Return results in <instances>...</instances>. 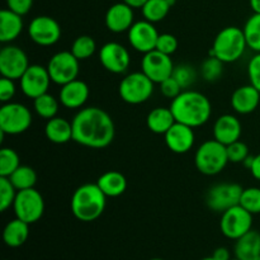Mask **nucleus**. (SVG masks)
<instances>
[{
	"mask_svg": "<svg viewBox=\"0 0 260 260\" xmlns=\"http://www.w3.org/2000/svg\"><path fill=\"white\" fill-rule=\"evenodd\" d=\"M174 114H173L172 109L165 108V107H157V108L152 109L146 118L147 128L156 135H165L168 129L175 123Z\"/></svg>",
	"mask_w": 260,
	"mask_h": 260,
	"instance_id": "cd10ccee",
	"label": "nucleus"
},
{
	"mask_svg": "<svg viewBox=\"0 0 260 260\" xmlns=\"http://www.w3.org/2000/svg\"><path fill=\"white\" fill-rule=\"evenodd\" d=\"M122 2L126 3V4H128L129 7H132L134 9H136V8H140V9H141L147 0H122Z\"/></svg>",
	"mask_w": 260,
	"mask_h": 260,
	"instance_id": "de8ad7c7",
	"label": "nucleus"
},
{
	"mask_svg": "<svg viewBox=\"0 0 260 260\" xmlns=\"http://www.w3.org/2000/svg\"><path fill=\"white\" fill-rule=\"evenodd\" d=\"M99 61L107 71L112 74H123L131 63L128 50L118 42H108L99 50Z\"/></svg>",
	"mask_w": 260,
	"mask_h": 260,
	"instance_id": "dca6fc26",
	"label": "nucleus"
},
{
	"mask_svg": "<svg viewBox=\"0 0 260 260\" xmlns=\"http://www.w3.org/2000/svg\"><path fill=\"white\" fill-rule=\"evenodd\" d=\"M58 106H60V101H57L55 96L48 93L33 99V107H35L36 113L45 119H51L56 117L58 112Z\"/></svg>",
	"mask_w": 260,
	"mask_h": 260,
	"instance_id": "7c9ffc66",
	"label": "nucleus"
},
{
	"mask_svg": "<svg viewBox=\"0 0 260 260\" xmlns=\"http://www.w3.org/2000/svg\"><path fill=\"white\" fill-rule=\"evenodd\" d=\"M5 2H7L8 9L22 15V17L28 14L33 7V0H5Z\"/></svg>",
	"mask_w": 260,
	"mask_h": 260,
	"instance_id": "c03bdc74",
	"label": "nucleus"
},
{
	"mask_svg": "<svg viewBox=\"0 0 260 260\" xmlns=\"http://www.w3.org/2000/svg\"><path fill=\"white\" fill-rule=\"evenodd\" d=\"M248 48L244 29L239 27H226L221 29L213 41L210 56L220 58L223 63L235 62Z\"/></svg>",
	"mask_w": 260,
	"mask_h": 260,
	"instance_id": "20e7f679",
	"label": "nucleus"
},
{
	"mask_svg": "<svg viewBox=\"0 0 260 260\" xmlns=\"http://www.w3.org/2000/svg\"><path fill=\"white\" fill-rule=\"evenodd\" d=\"M231 260H241V259H239V258H236V256H235V258H234V259H231Z\"/></svg>",
	"mask_w": 260,
	"mask_h": 260,
	"instance_id": "864d4df0",
	"label": "nucleus"
},
{
	"mask_svg": "<svg viewBox=\"0 0 260 260\" xmlns=\"http://www.w3.org/2000/svg\"><path fill=\"white\" fill-rule=\"evenodd\" d=\"M201 260H216V259L213 258V256H207V258H203V259H201Z\"/></svg>",
	"mask_w": 260,
	"mask_h": 260,
	"instance_id": "3c124183",
	"label": "nucleus"
},
{
	"mask_svg": "<svg viewBox=\"0 0 260 260\" xmlns=\"http://www.w3.org/2000/svg\"><path fill=\"white\" fill-rule=\"evenodd\" d=\"M253 160H254V156H251V155H249V156L246 157V159L244 160V161H243L244 167L248 168V169H250V168H251V164H253Z\"/></svg>",
	"mask_w": 260,
	"mask_h": 260,
	"instance_id": "8fccbe9b",
	"label": "nucleus"
},
{
	"mask_svg": "<svg viewBox=\"0 0 260 260\" xmlns=\"http://www.w3.org/2000/svg\"><path fill=\"white\" fill-rule=\"evenodd\" d=\"M45 135L53 144L62 145L73 140V123L62 117H53L48 119L45 126Z\"/></svg>",
	"mask_w": 260,
	"mask_h": 260,
	"instance_id": "b1692460",
	"label": "nucleus"
},
{
	"mask_svg": "<svg viewBox=\"0 0 260 260\" xmlns=\"http://www.w3.org/2000/svg\"><path fill=\"white\" fill-rule=\"evenodd\" d=\"M29 236V223L15 217L5 225L3 231V240L9 248H19Z\"/></svg>",
	"mask_w": 260,
	"mask_h": 260,
	"instance_id": "bb28decb",
	"label": "nucleus"
},
{
	"mask_svg": "<svg viewBox=\"0 0 260 260\" xmlns=\"http://www.w3.org/2000/svg\"><path fill=\"white\" fill-rule=\"evenodd\" d=\"M29 68V60L24 51L14 45H7L0 51V74L3 78L19 80Z\"/></svg>",
	"mask_w": 260,
	"mask_h": 260,
	"instance_id": "ddd939ff",
	"label": "nucleus"
},
{
	"mask_svg": "<svg viewBox=\"0 0 260 260\" xmlns=\"http://www.w3.org/2000/svg\"><path fill=\"white\" fill-rule=\"evenodd\" d=\"M80 61L74 56L71 51H60L50 58L47 70L51 80L57 85H65L78 79L80 71Z\"/></svg>",
	"mask_w": 260,
	"mask_h": 260,
	"instance_id": "9d476101",
	"label": "nucleus"
},
{
	"mask_svg": "<svg viewBox=\"0 0 260 260\" xmlns=\"http://www.w3.org/2000/svg\"><path fill=\"white\" fill-rule=\"evenodd\" d=\"M160 91H161L162 95L173 101V99L177 98V96L182 93L183 89L182 86L179 85V83H178L173 76H170L169 79H167V80H164L160 84Z\"/></svg>",
	"mask_w": 260,
	"mask_h": 260,
	"instance_id": "79ce46f5",
	"label": "nucleus"
},
{
	"mask_svg": "<svg viewBox=\"0 0 260 260\" xmlns=\"http://www.w3.org/2000/svg\"><path fill=\"white\" fill-rule=\"evenodd\" d=\"M89 94H90V90H89L88 84L80 79H75L65 85H61L58 101L65 108L78 109L86 103Z\"/></svg>",
	"mask_w": 260,
	"mask_h": 260,
	"instance_id": "aec40b11",
	"label": "nucleus"
},
{
	"mask_svg": "<svg viewBox=\"0 0 260 260\" xmlns=\"http://www.w3.org/2000/svg\"><path fill=\"white\" fill-rule=\"evenodd\" d=\"M73 141L90 149H104L113 142L116 127L112 117L98 107H86L75 114Z\"/></svg>",
	"mask_w": 260,
	"mask_h": 260,
	"instance_id": "f257e3e1",
	"label": "nucleus"
},
{
	"mask_svg": "<svg viewBox=\"0 0 260 260\" xmlns=\"http://www.w3.org/2000/svg\"><path fill=\"white\" fill-rule=\"evenodd\" d=\"M106 27L113 33L128 32L135 23L134 8L126 3H116L108 8L106 13Z\"/></svg>",
	"mask_w": 260,
	"mask_h": 260,
	"instance_id": "6ab92c4d",
	"label": "nucleus"
},
{
	"mask_svg": "<svg viewBox=\"0 0 260 260\" xmlns=\"http://www.w3.org/2000/svg\"><path fill=\"white\" fill-rule=\"evenodd\" d=\"M4 260H7V259H4Z\"/></svg>",
	"mask_w": 260,
	"mask_h": 260,
	"instance_id": "4d7b16f0",
	"label": "nucleus"
},
{
	"mask_svg": "<svg viewBox=\"0 0 260 260\" xmlns=\"http://www.w3.org/2000/svg\"><path fill=\"white\" fill-rule=\"evenodd\" d=\"M249 170H250L251 175H253L255 179L260 180V154L254 156L253 164H251V168Z\"/></svg>",
	"mask_w": 260,
	"mask_h": 260,
	"instance_id": "a18cd8bd",
	"label": "nucleus"
},
{
	"mask_svg": "<svg viewBox=\"0 0 260 260\" xmlns=\"http://www.w3.org/2000/svg\"><path fill=\"white\" fill-rule=\"evenodd\" d=\"M15 217L24 222L32 223L41 220L45 212V200L42 194L35 188L18 190L17 197L13 203Z\"/></svg>",
	"mask_w": 260,
	"mask_h": 260,
	"instance_id": "6e6552de",
	"label": "nucleus"
},
{
	"mask_svg": "<svg viewBox=\"0 0 260 260\" xmlns=\"http://www.w3.org/2000/svg\"><path fill=\"white\" fill-rule=\"evenodd\" d=\"M244 35H245L248 48L254 52H260V14L254 13L244 25Z\"/></svg>",
	"mask_w": 260,
	"mask_h": 260,
	"instance_id": "2f4dec72",
	"label": "nucleus"
},
{
	"mask_svg": "<svg viewBox=\"0 0 260 260\" xmlns=\"http://www.w3.org/2000/svg\"><path fill=\"white\" fill-rule=\"evenodd\" d=\"M128 42L135 51L140 53H147L156 48L159 32L154 23L149 20H139L132 24L128 32Z\"/></svg>",
	"mask_w": 260,
	"mask_h": 260,
	"instance_id": "f3484780",
	"label": "nucleus"
},
{
	"mask_svg": "<svg viewBox=\"0 0 260 260\" xmlns=\"http://www.w3.org/2000/svg\"><path fill=\"white\" fill-rule=\"evenodd\" d=\"M260 103V91L251 84L236 89L231 95V107L239 114L253 113Z\"/></svg>",
	"mask_w": 260,
	"mask_h": 260,
	"instance_id": "4be33fe9",
	"label": "nucleus"
},
{
	"mask_svg": "<svg viewBox=\"0 0 260 260\" xmlns=\"http://www.w3.org/2000/svg\"><path fill=\"white\" fill-rule=\"evenodd\" d=\"M32 113L22 103L8 102L0 108V131L5 135H20L32 124Z\"/></svg>",
	"mask_w": 260,
	"mask_h": 260,
	"instance_id": "0eeeda50",
	"label": "nucleus"
},
{
	"mask_svg": "<svg viewBox=\"0 0 260 260\" xmlns=\"http://www.w3.org/2000/svg\"><path fill=\"white\" fill-rule=\"evenodd\" d=\"M172 76L179 83L182 89L190 88L197 80V73H196L194 68L188 63H180V65L175 66Z\"/></svg>",
	"mask_w": 260,
	"mask_h": 260,
	"instance_id": "4c0bfd02",
	"label": "nucleus"
},
{
	"mask_svg": "<svg viewBox=\"0 0 260 260\" xmlns=\"http://www.w3.org/2000/svg\"><path fill=\"white\" fill-rule=\"evenodd\" d=\"M23 28L24 23L22 15L8 8L0 12V42L10 43L15 41L23 32Z\"/></svg>",
	"mask_w": 260,
	"mask_h": 260,
	"instance_id": "5701e85b",
	"label": "nucleus"
},
{
	"mask_svg": "<svg viewBox=\"0 0 260 260\" xmlns=\"http://www.w3.org/2000/svg\"><path fill=\"white\" fill-rule=\"evenodd\" d=\"M20 167L19 155L10 147L0 150V177L9 178Z\"/></svg>",
	"mask_w": 260,
	"mask_h": 260,
	"instance_id": "72a5a7b5",
	"label": "nucleus"
},
{
	"mask_svg": "<svg viewBox=\"0 0 260 260\" xmlns=\"http://www.w3.org/2000/svg\"><path fill=\"white\" fill-rule=\"evenodd\" d=\"M255 260H260V256H258V258H256Z\"/></svg>",
	"mask_w": 260,
	"mask_h": 260,
	"instance_id": "6e6d98bb",
	"label": "nucleus"
},
{
	"mask_svg": "<svg viewBox=\"0 0 260 260\" xmlns=\"http://www.w3.org/2000/svg\"><path fill=\"white\" fill-rule=\"evenodd\" d=\"M196 168L205 175L220 174L229 164L228 149L217 140H207L203 142L194 156Z\"/></svg>",
	"mask_w": 260,
	"mask_h": 260,
	"instance_id": "39448f33",
	"label": "nucleus"
},
{
	"mask_svg": "<svg viewBox=\"0 0 260 260\" xmlns=\"http://www.w3.org/2000/svg\"><path fill=\"white\" fill-rule=\"evenodd\" d=\"M106 205L107 196L96 183H86L76 188L70 203L71 212L81 222H91L101 217Z\"/></svg>",
	"mask_w": 260,
	"mask_h": 260,
	"instance_id": "7ed1b4c3",
	"label": "nucleus"
},
{
	"mask_svg": "<svg viewBox=\"0 0 260 260\" xmlns=\"http://www.w3.org/2000/svg\"><path fill=\"white\" fill-rule=\"evenodd\" d=\"M30 40L38 46L50 47L56 45L61 38V25L57 20L48 15H38L28 25Z\"/></svg>",
	"mask_w": 260,
	"mask_h": 260,
	"instance_id": "f8f14e48",
	"label": "nucleus"
},
{
	"mask_svg": "<svg viewBox=\"0 0 260 260\" xmlns=\"http://www.w3.org/2000/svg\"><path fill=\"white\" fill-rule=\"evenodd\" d=\"M9 179L13 183V185L17 188V190L29 189V188H35L36 183H37V174H36L35 169H32L28 165H20L10 175Z\"/></svg>",
	"mask_w": 260,
	"mask_h": 260,
	"instance_id": "c756f323",
	"label": "nucleus"
},
{
	"mask_svg": "<svg viewBox=\"0 0 260 260\" xmlns=\"http://www.w3.org/2000/svg\"><path fill=\"white\" fill-rule=\"evenodd\" d=\"M201 74L206 81L213 83L223 74V62L215 56H208L201 66Z\"/></svg>",
	"mask_w": 260,
	"mask_h": 260,
	"instance_id": "f704fd0d",
	"label": "nucleus"
},
{
	"mask_svg": "<svg viewBox=\"0 0 260 260\" xmlns=\"http://www.w3.org/2000/svg\"><path fill=\"white\" fill-rule=\"evenodd\" d=\"M15 95V84L14 80L8 78L0 79V101L3 103H8L12 102V99Z\"/></svg>",
	"mask_w": 260,
	"mask_h": 260,
	"instance_id": "37998d69",
	"label": "nucleus"
},
{
	"mask_svg": "<svg viewBox=\"0 0 260 260\" xmlns=\"http://www.w3.org/2000/svg\"><path fill=\"white\" fill-rule=\"evenodd\" d=\"M228 149V156L230 162H243L246 157L249 156V147L248 145L244 144L243 141H235L226 146Z\"/></svg>",
	"mask_w": 260,
	"mask_h": 260,
	"instance_id": "58836bf2",
	"label": "nucleus"
},
{
	"mask_svg": "<svg viewBox=\"0 0 260 260\" xmlns=\"http://www.w3.org/2000/svg\"><path fill=\"white\" fill-rule=\"evenodd\" d=\"M150 260H164V259H160V258H152V259H150Z\"/></svg>",
	"mask_w": 260,
	"mask_h": 260,
	"instance_id": "603ef678",
	"label": "nucleus"
},
{
	"mask_svg": "<svg viewBox=\"0 0 260 260\" xmlns=\"http://www.w3.org/2000/svg\"><path fill=\"white\" fill-rule=\"evenodd\" d=\"M154 84L142 71H136L124 76L118 86L122 101L128 104H142L151 98Z\"/></svg>",
	"mask_w": 260,
	"mask_h": 260,
	"instance_id": "423d86ee",
	"label": "nucleus"
},
{
	"mask_svg": "<svg viewBox=\"0 0 260 260\" xmlns=\"http://www.w3.org/2000/svg\"><path fill=\"white\" fill-rule=\"evenodd\" d=\"M241 136V123L238 117L223 114L216 119L213 124V137L225 146L239 141Z\"/></svg>",
	"mask_w": 260,
	"mask_h": 260,
	"instance_id": "412c9836",
	"label": "nucleus"
},
{
	"mask_svg": "<svg viewBox=\"0 0 260 260\" xmlns=\"http://www.w3.org/2000/svg\"><path fill=\"white\" fill-rule=\"evenodd\" d=\"M177 122L197 128L203 126L210 119L212 113L211 102L205 94L196 90H183L170 104Z\"/></svg>",
	"mask_w": 260,
	"mask_h": 260,
	"instance_id": "f03ea898",
	"label": "nucleus"
},
{
	"mask_svg": "<svg viewBox=\"0 0 260 260\" xmlns=\"http://www.w3.org/2000/svg\"><path fill=\"white\" fill-rule=\"evenodd\" d=\"M248 76L250 84L260 91V52L255 53L248 63Z\"/></svg>",
	"mask_w": 260,
	"mask_h": 260,
	"instance_id": "a19ab883",
	"label": "nucleus"
},
{
	"mask_svg": "<svg viewBox=\"0 0 260 260\" xmlns=\"http://www.w3.org/2000/svg\"><path fill=\"white\" fill-rule=\"evenodd\" d=\"M240 206H243L251 215L260 213V188L250 187L243 190L240 198Z\"/></svg>",
	"mask_w": 260,
	"mask_h": 260,
	"instance_id": "e433bc0d",
	"label": "nucleus"
},
{
	"mask_svg": "<svg viewBox=\"0 0 260 260\" xmlns=\"http://www.w3.org/2000/svg\"><path fill=\"white\" fill-rule=\"evenodd\" d=\"M193 129L194 128L187 126V124L175 122L164 135L165 144L169 147L170 151L175 152V154H185L192 150L196 140Z\"/></svg>",
	"mask_w": 260,
	"mask_h": 260,
	"instance_id": "a211bd4d",
	"label": "nucleus"
},
{
	"mask_svg": "<svg viewBox=\"0 0 260 260\" xmlns=\"http://www.w3.org/2000/svg\"><path fill=\"white\" fill-rule=\"evenodd\" d=\"M173 3L169 0H147L144 7L141 8L144 19L151 23L161 22L169 14Z\"/></svg>",
	"mask_w": 260,
	"mask_h": 260,
	"instance_id": "c85d7f7f",
	"label": "nucleus"
},
{
	"mask_svg": "<svg viewBox=\"0 0 260 260\" xmlns=\"http://www.w3.org/2000/svg\"><path fill=\"white\" fill-rule=\"evenodd\" d=\"M70 51L74 53V56H75L79 61L88 60L89 57H91V56L95 53L96 43L95 41H94V38L90 37V36H79V37H76L75 41L73 42Z\"/></svg>",
	"mask_w": 260,
	"mask_h": 260,
	"instance_id": "473e14b6",
	"label": "nucleus"
},
{
	"mask_svg": "<svg viewBox=\"0 0 260 260\" xmlns=\"http://www.w3.org/2000/svg\"><path fill=\"white\" fill-rule=\"evenodd\" d=\"M20 80V89L23 94L30 99H36L48 91L51 84V76L48 74L47 66L33 63L25 70Z\"/></svg>",
	"mask_w": 260,
	"mask_h": 260,
	"instance_id": "2eb2a0df",
	"label": "nucleus"
},
{
	"mask_svg": "<svg viewBox=\"0 0 260 260\" xmlns=\"http://www.w3.org/2000/svg\"><path fill=\"white\" fill-rule=\"evenodd\" d=\"M96 184L107 197H119L127 189L126 177L117 170H109L102 174L96 180Z\"/></svg>",
	"mask_w": 260,
	"mask_h": 260,
	"instance_id": "a878e982",
	"label": "nucleus"
},
{
	"mask_svg": "<svg viewBox=\"0 0 260 260\" xmlns=\"http://www.w3.org/2000/svg\"><path fill=\"white\" fill-rule=\"evenodd\" d=\"M234 251L236 258L241 260H255L260 256V234L255 230L246 233L236 240Z\"/></svg>",
	"mask_w": 260,
	"mask_h": 260,
	"instance_id": "393cba45",
	"label": "nucleus"
},
{
	"mask_svg": "<svg viewBox=\"0 0 260 260\" xmlns=\"http://www.w3.org/2000/svg\"><path fill=\"white\" fill-rule=\"evenodd\" d=\"M17 193V188L13 185L9 178L0 177V211L2 212H5L8 208L13 207Z\"/></svg>",
	"mask_w": 260,
	"mask_h": 260,
	"instance_id": "c9c22d12",
	"label": "nucleus"
},
{
	"mask_svg": "<svg viewBox=\"0 0 260 260\" xmlns=\"http://www.w3.org/2000/svg\"><path fill=\"white\" fill-rule=\"evenodd\" d=\"M169 2H172V3H173V4H174V2H175V0H169Z\"/></svg>",
	"mask_w": 260,
	"mask_h": 260,
	"instance_id": "5fc2aeb1",
	"label": "nucleus"
},
{
	"mask_svg": "<svg viewBox=\"0 0 260 260\" xmlns=\"http://www.w3.org/2000/svg\"><path fill=\"white\" fill-rule=\"evenodd\" d=\"M253 216L243 206L236 205L222 213L220 220V230L228 239L238 240L251 230Z\"/></svg>",
	"mask_w": 260,
	"mask_h": 260,
	"instance_id": "1a4fd4ad",
	"label": "nucleus"
},
{
	"mask_svg": "<svg viewBox=\"0 0 260 260\" xmlns=\"http://www.w3.org/2000/svg\"><path fill=\"white\" fill-rule=\"evenodd\" d=\"M174 68L172 57L157 50L145 53L141 61V71L155 84H161L169 79L173 75Z\"/></svg>",
	"mask_w": 260,
	"mask_h": 260,
	"instance_id": "4468645a",
	"label": "nucleus"
},
{
	"mask_svg": "<svg viewBox=\"0 0 260 260\" xmlns=\"http://www.w3.org/2000/svg\"><path fill=\"white\" fill-rule=\"evenodd\" d=\"M213 258L216 260H231V255L229 249L226 248H217L213 251Z\"/></svg>",
	"mask_w": 260,
	"mask_h": 260,
	"instance_id": "49530a36",
	"label": "nucleus"
},
{
	"mask_svg": "<svg viewBox=\"0 0 260 260\" xmlns=\"http://www.w3.org/2000/svg\"><path fill=\"white\" fill-rule=\"evenodd\" d=\"M155 50L165 53V55L172 56L175 51L178 50V40L175 36L170 33H162L159 36L156 42V48Z\"/></svg>",
	"mask_w": 260,
	"mask_h": 260,
	"instance_id": "ea45409f",
	"label": "nucleus"
},
{
	"mask_svg": "<svg viewBox=\"0 0 260 260\" xmlns=\"http://www.w3.org/2000/svg\"><path fill=\"white\" fill-rule=\"evenodd\" d=\"M249 4H250L251 10H253L254 13L260 14V0H249Z\"/></svg>",
	"mask_w": 260,
	"mask_h": 260,
	"instance_id": "09e8293b",
	"label": "nucleus"
},
{
	"mask_svg": "<svg viewBox=\"0 0 260 260\" xmlns=\"http://www.w3.org/2000/svg\"><path fill=\"white\" fill-rule=\"evenodd\" d=\"M243 190L244 188L236 183H220L208 189L206 203L210 210L223 213L240 203Z\"/></svg>",
	"mask_w": 260,
	"mask_h": 260,
	"instance_id": "9b49d317",
	"label": "nucleus"
}]
</instances>
